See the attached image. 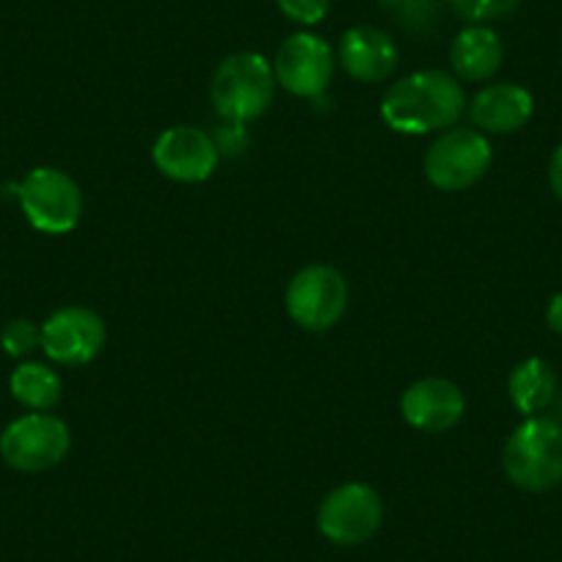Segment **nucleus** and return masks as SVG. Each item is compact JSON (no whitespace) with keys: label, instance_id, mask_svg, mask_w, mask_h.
<instances>
[{"label":"nucleus","instance_id":"412c9836","mask_svg":"<svg viewBox=\"0 0 562 562\" xmlns=\"http://www.w3.org/2000/svg\"><path fill=\"white\" fill-rule=\"evenodd\" d=\"M276 7L281 9V14L299 25H317L321 20H326L328 9H331V0H276Z\"/></svg>","mask_w":562,"mask_h":562},{"label":"nucleus","instance_id":"423d86ee","mask_svg":"<svg viewBox=\"0 0 562 562\" xmlns=\"http://www.w3.org/2000/svg\"><path fill=\"white\" fill-rule=\"evenodd\" d=\"M350 290L345 276L331 265H306L290 279L284 306L295 326L304 331H328L348 312Z\"/></svg>","mask_w":562,"mask_h":562},{"label":"nucleus","instance_id":"f03ea898","mask_svg":"<svg viewBox=\"0 0 562 562\" xmlns=\"http://www.w3.org/2000/svg\"><path fill=\"white\" fill-rule=\"evenodd\" d=\"M502 467L516 488L546 494L562 483V425L549 416H527L502 450Z\"/></svg>","mask_w":562,"mask_h":562},{"label":"nucleus","instance_id":"f3484780","mask_svg":"<svg viewBox=\"0 0 562 562\" xmlns=\"http://www.w3.org/2000/svg\"><path fill=\"white\" fill-rule=\"evenodd\" d=\"M9 389H12L14 400L29 411H50L61 400L64 383L56 370H50L47 364L29 361V364H20L12 372Z\"/></svg>","mask_w":562,"mask_h":562},{"label":"nucleus","instance_id":"dca6fc26","mask_svg":"<svg viewBox=\"0 0 562 562\" xmlns=\"http://www.w3.org/2000/svg\"><path fill=\"white\" fill-rule=\"evenodd\" d=\"M507 394L510 403L516 405L518 414L538 416L540 411L549 408V403L557 394V372L546 359H524L516 370L510 372L507 381Z\"/></svg>","mask_w":562,"mask_h":562},{"label":"nucleus","instance_id":"ddd939ff","mask_svg":"<svg viewBox=\"0 0 562 562\" xmlns=\"http://www.w3.org/2000/svg\"><path fill=\"white\" fill-rule=\"evenodd\" d=\"M337 58L345 72L359 83H383L397 69L400 53L386 31L375 25H353L339 40Z\"/></svg>","mask_w":562,"mask_h":562},{"label":"nucleus","instance_id":"4468645a","mask_svg":"<svg viewBox=\"0 0 562 562\" xmlns=\"http://www.w3.org/2000/svg\"><path fill=\"white\" fill-rule=\"evenodd\" d=\"M535 100L518 83H491L480 89L469 102V119L480 133L510 135L529 124Z\"/></svg>","mask_w":562,"mask_h":562},{"label":"nucleus","instance_id":"aec40b11","mask_svg":"<svg viewBox=\"0 0 562 562\" xmlns=\"http://www.w3.org/2000/svg\"><path fill=\"white\" fill-rule=\"evenodd\" d=\"M439 0H405L397 9V18L405 25V31L422 34V31L434 29L439 23Z\"/></svg>","mask_w":562,"mask_h":562},{"label":"nucleus","instance_id":"1a4fd4ad","mask_svg":"<svg viewBox=\"0 0 562 562\" xmlns=\"http://www.w3.org/2000/svg\"><path fill=\"white\" fill-rule=\"evenodd\" d=\"M42 350L64 367H83L108 342L105 321L89 306H64L42 323Z\"/></svg>","mask_w":562,"mask_h":562},{"label":"nucleus","instance_id":"9d476101","mask_svg":"<svg viewBox=\"0 0 562 562\" xmlns=\"http://www.w3.org/2000/svg\"><path fill=\"white\" fill-rule=\"evenodd\" d=\"M276 83L293 97H321L334 78V50L323 36L301 31L288 36L276 50Z\"/></svg>","mask_w":562,"mask_h":562},{"label":"nucleus","instance_id":"5701e85b","mask_svg":"<svg viewBox=\"0 0 562 562\" xmlns=\"http://www.w3.org/2000/svg\"><path fill=\"white\" fill-rule=\"evenodd\" d=\"M546 323H549L551 331L562 337V293H557L546 306Z\"/></svg>","mask_w":562,"mask_h":562},{"label":"nucleus","instance_id":"4be33fe9","mask_svg":"<svg viewBox=\"0 0 562 562\" xmlns=\"http://www.w3.org/2000/svg\"><path fill=\"white\" fill-rule=\"evenodd\" d=\"M549 186L551 191L557 193V199L562 202V144L554 149V155H551L549 160Z\"/></svg>","mask_w":562,"mask_h":562},{"label":"nucleus","instance_id":"6e6552de","mask_svg":"<svg viewBox=\"0 0 562 562\" xmlns=\"http://www.w3.org/2000/svg\"><path fill=\"white\" fill-rule=\"evenodd\" d=\"M383 499L372 485L342 483L317 507V529L337 546H361L381 529Z\"/></svg>","mask_w":562,"mask_h":562},{"label":"nucleus","instance_id":"2eb2a0df","mask_svg":"<svg viewBox=\"0 0 562 562\" xmlns=\"http://www.w3.org/2000/svg\"><path fill=\"white\" fill-rule=\"evenodd\" d=\"M502 61H505V45L488 25H469L450 45L452 72L469 83L491 80L502 69Z\"/></svg>","mask_w":562,"mask_h":562},{"label":"nucleus","instance_id":"20e7f679","mask_svg":"<svg viewBox=\"0 0 562 562\" xmlns=\"http://www.w3.org/2000/svg\"><path fill=\"white\" fill-rule=\"evenodd\" d=\"M494 164L485 133L474 127H450L425 153V177L445 193H461L477 186Z\"/></svg>","mask_w":562,"mask_h":562},{"label":"nucleus","instance_id":"0eeeda50","mask_svg":"<svg viewBox=\"0 0 562 562\" xmlns=\"http://www.w3.org/2000/svg\"><path fill=\"white\" fill-rule=\"evenodd\" d=\"M20 207L34 229L45 235H67L83 218L80 186L61 169L40 166L18 186Z\"/></svg>","mask_w":562,"mask_h":562},{"label":"nucleus","instance_id":"7ed1b4c3","mask_svg":"<svg viewBox=\"0 0 562 562\" xmlns=\"http://www.w3.org/2000/svg\"><path fill=\"white\" fill-rule=\"evenodd\" d=\"M273 64L251 50L226 56L210 83V102L224 122L246 124L262 116L276 97Z\"/></svg>","mask_w":562,"mask_h":562},{"label":"nucleus","instance_id":"6ab92c4d","mask_svg":"<svg viewBox=\"0 0 562 562\" xmlns=\"http://www.w3.org/2000/svg\"><path fill=\"white\" fill-rule=\"evenodd\" d=\"M36 345H42V328L34 321H25V317L9 321L0 331V348L7 350L12 359H23L31 350H36Z\"/></svg>","mask_w":562,"mask_h":562},{"label":"nucleus","instance_id":"9b49d317","mask_svg":"<svg viewBox=\"0 0 562 562\" xmlns=\"http://www.w3.org/2000/svg\"><path fill=\"white\" fill-rule=\"evenodd\" d=\"M153 160L158 171L169 180L182 182V186H196V182L210 180L218 169V144L204 130L180 124L169 127L158 135L153 147Z\"/></svg>","mask_w":562,"mask_h":562},{"label":"nucleus","instance_id":"39448f33","mask_svg":"<svg viewBox=\"0 0 562 562\" xmlns=\"http://www.w3.org/2000/svg\"><path fill=\"white\" fill-rule=\"evenodd\" d=\"M72 436L67 422L47 411H31L9 422L0 434V458L18 472L36 474L58 467L69 456Z\"/></svg>","mask_w":562,"mask_h":562},{"label":"nucleus","instance_id":"f8f14e48","mask_svg":"<svg viewBox=\"0 0 562 562\" xmlns=\"http://www.w3.org/2000/svg\"><path fill=\"white\" fill-rule=\"evenodd\" d=\"M400 414L419 434H447L467 414V400L447 378H422L403 392Z\"/></svg>","mask_w":562,"mask_h":562},{"label":"nucleus","instance_id":"b1692460","mask_svg":"<svg viewBox=\"0 0 562 562\" xmlns=\"http://www.w3.org/2000/svg\"><path fill=\"white\" fill-rule=\"evenodd\" d=\"M405 0H378V7L386 9V12H397L400 7H403Z\"/></svg>","mask_w":562,"mask_h":562},{"label":"nucleus","instance_id":"a211bd4d","mask_svg":"<svg viewBox=\"0 0 562 562\" xmlns=\"http://www.w3.org/2000/svg\"><path fill=\"white\" fill-rule=\"evenodd\" d=\"M524 0H447V7L469 25H485L516 12Z\"/></svg>","mask_w":562,"mask_h":562},{"label":"nucleus","instance_id":"f257e3e1","mask_svg":"<svg viewBox=\"0 0 562 562\" xmlns=\"http://www.w3.org/2000/svg\"><path fill=\"white\" fill-rule=\"evenodd\" d=\"M467 111V94L456 75L441 69H419L386 89L381 100V119L386 127L403 135L445 133L456 127Z\"/></svg>","mask_w":562,"mask_h":562}]
</instances>
